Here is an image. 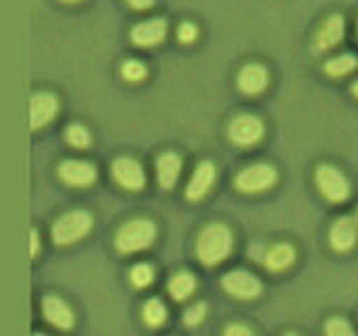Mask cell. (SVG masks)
<instances>
[{"instance_id":"d6986e66","label":"cell","mask_w":358,"mask_h":336,"mask_svg":"<svg viewBox=\"0 0 358 336\" xmlns=\"http://www.w3.org/2000/svg\"><path fill=\"white\" fill-rule=\"evenodd\" d=\"M195 276L188 274V272H182V274H175L171 278V285H168V291H171V296L175 300H184L188 298L190 294L195 291Z\"/></svg>"},{"instance_id":"277c9868","label":"cell","mask_w":358,"mask_h":336,"mask_svg":"<svg viewBox=\"0 0 358 336\" xmlns=\"http://www.w3.org/2000/svg\"><path fill=\"white\" fill-rule=\"evenodd\" d=\"M278 182V171L271 164H251L235 177V186L242 193H262Z\"/></svg>"},{"instance_id":"5b68a950","label":"cell","mask_w":358,"mask_h":336,"mask_svg":"<svg viewBox=\"0 0 358 336\" xmlns=\"http://www.w3.org/2000/svg\"><path fill=\"white\" fill-rule=\"evenodd\" d=\"M316 184L320 188V193L329 202H345L350 197V182H347V177L331 164L318 166Z\"/></svg>"},{"instance_id":"f1b7e54d","label":"cell","mask_w":358,"mask_h":336,"mask_svg":"<svg viewBox=\"0 0 358 336\" xmlns=\"http://www.w3.org/2000/svg\"><path fill=\"white\" fill-rule=\"evenodd\" d=\"M128 5L134 9H148L155 5V0H128Z\"/></svg>"},{"instance_id":"cb8c5ba5","label":"cell","mask_w":358,"mask_h":336,"mask_svg":"<svg viewBox=\"0 0 358 336\" xmlns=\"http://www.w3.org/2000/svg\"><path fill=\"white\" fill-rule=\"evenodd\" d=\"M65 134H67V141L76 146V148H85V146H90V141H92L90 132L81 126V123H72V126L65 130Z\"/></svg>"},{"instance_id":"836d02e7","label":"cell","mask_w":358,"mask_h":336,"mask_svg":"<svg viewBox=\"0 0 358 336\" xmlns=\"http://www.w3.org/2000/svg\"><path fill=\"white\" fill-rule=\"evenodd\" d=\"M356 29H358V25H356Z\"/></svg>"},{"instance_id":"e0dca14e","label":"cell","mask_w":358,"mask_h":336,"mask_svg":"<svg viewBox=\"0 0 358 336\" xmlns=\"http://www.w3.org/2000/svg\"><path fill=\"white\" fill-rule=\"evenodd\" d=\"M43 314L52 325H56V328H61V330H70L74 325V314L70 305L56 296H48L43 300Z\"/></svg>"},{"instance_id":"5bb4252c","label":"cell","mask_w":358,"mask_h":336,"mask_svg":"<svg viewBox=\"0 0 358 336\" xmlns=\"http://www.w3.org/2000/svg\"><path fill=\"white\" fill-rule=\"evenodd\" d=\"M358 238V222L354 218H338L329 231V242L336 251H350Z\"/></svg>"},{"instance_id":"83f0119b","label":"cell","mask_w":358,"mask_h":336,"mask_svg":"<svg viewBox=\"0 0 358 336\" xmlns=\"http://www.w3.org/2000/svg\"><path fill=\"white\" fill-rule=\"evenodd\" d=\"M224 334H229V336H249L251 334V330L246 328V325H240V323H233V325H229L227 330H224Z\"/></svg>"},{"instance_id":"603a6c76","label":"cell","mask_w":358,"mask_h":336,"mask_svg":"<svg viewBox=\"0 0 358 336\" xmlns=\"http://www.w3.org/2000/svg\"><path fill=\"white\" fill-rule=\"evenodd\" d=\"M152 278H155V272H152V267L150 265H134L130 269V280H132V285L134 287H148L152 283Z\"/></svg>"},{"instance_id":"ffe728a7","label":"cell","mask_w":358,"mask_h":336,"mask_svg":"<svg viewBox=\"0 0 358 336\" xmlns=\"http://www.w3.org/2000/svg\"><path fill=\"white\" fill-rule=\"evenodd\" d=\"M356 67H358V59L354 54L345 52V54L334 56V59H329L327 63H324V72H327L329 76H345V74L354 72Z\"/></svg>"},{"instance_id":"4fadbf2b","label":"cell","mask_w":358,"mask_h":336,"mask_svg":"<svg viewBox=\"0 0 358 336\" xmlns=\"http://www.w3.org/2000/svg\"><path fill=\"white\" fill-rule=\"evenodd\" d=\"M268 85V72L260 63H246L238 74V88L244 94H260Z\"/></svg>"},{"instance_id":"30bf717a","label":"cell","mask_w":358,"mask_h":336,"mask_svg":"<svg viewBox=\"0 0 358 336\" xmlns=\"http://www.w3.org/2000/svg\"><path fill=\"white\" fill-rule=\"evenodd\" d=\"M112 175H115L117 182L128 190H139L145 184L141 164L137 160H130V157H119V160H115V164H112Z\"/></svg>"},{"instance_id":"f546056e","label":"cell","mask_w":358,"mask_h":336,"mask_svg":"<svg viewBox=\"0 0 358 336\" xmlns=\"http://www.w3.org/2000/svg\"><path fill=\"white\" fill-rule=\"evenodd\" d=\"M31 255H36V251H38V235H36V231H31Z\"/></svg>"},{"instance_id":"4dcf8cb0","label":"cell","mask_w":358,"mask_h":336,"mask_svg":"<svg viewBox=\"0 0 358 336\" xmlns=\"http://www.w3.org/2000/svg\"><path fill=\"white\" fill-rule=\"evenodd\" d=\"M352 92H354V97H358V81H354V88H352Z\"/></svg>"},{"instance_id":"9a60e30c","label":"cell","mask_w":358,"mask_h":336,"mask_svg":"<svg viewBox=\"0 0 358 336\" xmlns=\"http://www.w3.org/2000/svg\"><path fill=\"white\" fill-rule=\"evenodd\" d=\"M345 36V20L343 16L334 14L329 16L327 20L322 22L320 29L316 31V38H313V45H316V50L324 52V50H331L336 48Z\"/></svg>"},{"instance_id":"3957f363","label":"cell","mask_w":358,"mask_h":336,"mask_svg":"<svg viewBox=\"0 0 358 336\" xmlns=\"http://www.w3.org/2000/svg\"><path fill=\"white\" fill-rule=\"evenodd\" d=\"M92 229V216L85 211H70L54 224L52 238L56 244H72L81 240L83 235Z\"/></svg>"},{"instance_id":"484cf974","label":"cell","mask_w":358,"mask_h":336,"mask_svg":"<svg viewBox=\"0 0 358 336\" xmlns=\"http://www.w3.org/2000/svg\"><path fill=\"white\" fill-rule=\"evenodd\" d=\"M204 316H206V305H204V302H195V305L188 307V312L184 314V323L186 325H197V323L204 321Z\"/></svg>"},{"instance_id":"7c38bea8","label":"cell","mask_w":358,"mask_h":336,"mask_svg":"<svg viewBox=\"0 0 358 336\" xmlns=\"http://www.w3.org/2000/svg\"><path fill=\"white\" fill-rule=\"evenodd\" d=\"M59 175L70 186H87L96 179V168L81 160H67L59 166Z\"/></svg>"},{"instance_id":"1f68e13d","label":"cell","mask_w":358,"mask_h":336,"mask_svg":"<svg viewBox=\"0 0 358 336\" xmlns=\"http://www.w3.org/2000/svg\"><path fill=\"white\" fill-rule=\"evenodd\" d=\"M65 3H78V0H65Z\"/></svg>"},{"instance_id":"4316f807","label":"cell","mask_w":358,"mask_h":336,"mask_svg":"<svg viewBox=\"0 0 358 336\" xmlns=\"http://www.w3.org/2000/svg\"><path fill=\"white\" fill-rule=\"evenodd\" d=\"M177 38L179 43H193L197 38V27L193 22H182V25L177 27Z\"/></svg>"},{"instance_id":"44dd1931","label":"cell","mask_w":358,"mask_h":336,"mask_svg":"<svg viewBox=\"0 0 358 336\" xmlns=\"http://www.w3.org/2000/svg\"><path fill=\"white\" fill-rule=\"evenodd\" d=\"M168 316V309L159 298H150L148 302L143 305V321L150 325V328H157L162 325Z\"/></svg>"},{"instance_id":"52a82bcc","label":"cell","mask_w":358,"mask_h":336,"mask_svg":"<svg viewBox=\"0 0 358 336\" xmlns=\"http://www.w3.org/2000/svg\"><path fill=\"white\" fill-rule=\"evenodd\" d=\"M251 255L257 258L268 272H285L296 262V249L287 242H278L273 246L264 249L262 244H257L251 249Z\"/></svg>"},{"instance_id":"8992f818","label":"cell","mask_w":358,"mask_h":336,"mask_svg":"<svg viewBox=\"0 0 358 336\" xmlns=\"http://www.w3.org/2000/svg\"><path fill=\"white\" fill-rule=\"evenodd\" d=\"M222 287L229 291L231 296L251 300L262 294V283L253 274L244 272V269H233V272L222 276Z\"/></svg>"},{"instance_id":"7a4b0ae2","label":"cell","mask_w":358,"mask_h":336,"mask_svg":"<svg viewBox=\"0 0 358 336\" xmlns=\"http://www.w3.org/2000/svg\"><path fill=\"white\" fill-rule=\"evenodd\" d=\"M155 235H157V229L150 220H130L119 229L115 244L123 253H134V251L148 249L155 242Z\"/></svg>"},{"instance_id":"ac0fdd59","label":"cell","mask_w":358,"mask_h":336,"mask_svg":"<svg viewBox=\"0 0 358 336\" xmlns=\"http://www.w3.org/2000/svg\"><path fill=\"white\" fill-rule=\"evenodd\" d=\"M182 173V157L177 153H164L159 160H157V179H159L162 188H173Z\"/></svg>"},{"instance_id":"7402d4cb","label":"cell","mask_w":358,"mask_h":336,"mask_svg":"<svg viewBox=\"0 0 358 336\" xmlns=\"http://www.w3.org/2000/svg\"><path fill=\"white\" fill-rule=\"evenodd\" d=\"M121 76L126 78V81H130V83H139V81H143L145 76H148V70H145V65L141 61L130 59V61H126L121 65Z\"/></svg>"},{"instance_id":"d4e9b609","label":"cell","mask_w":358,"mask_h":336,"mask_svg":"<svg viewBox=\"0 0 358 336\" xmlns=\"http://www.w3.org/2000/svg\"><path fill=\"white\" fill-rule=\"evenodd\" d=\"M324 332L331 334V336H352L354 334V328H352L350 321L334 316V318L327 321V325H324Z\"/></svg>"},{"instance_id":"9c48e42d","label":"cell","mask_w":358,"mask_h":336,"mask_svg":"<svg viewBox=\"0 0 358 336\" xmlns=\"http://www.w3.org/2000/svg\"><path fill=\"white\" fill-rule=\"evenodd\" d=\"M166 31H168V22L164 18H148L132 27L130 38L139 48H152V45H159L166 38Z\"/></svg>"},{"instance_id":"d6a6232c","label":"cell","mask_w":358,"mask_h":336,"mask_svg":"<svg viewBox=\"0 0 358 336\" xmlns=\"http://www.w3.org/2000/svg\"><path fill=\"white\" fill-rule=\"evenodd\" d=\"M356 222H358V211H356Z\"/></svg>"},{"instance_id":"6da1fadb","label":"cell","mask_w":358,"mask_h":336,"mask_svg":"<svg viewBox=\"0 0 358 336\" xmlns=\"http://www.w3.org/2000/svg\"><path fill=\"white\" fill-rule=\"evenodd\" d=\"M233 249V233L224 224H208L197 238V258L206 267L227 260Z\"/></svg>"},{"instance_id":"8fae6325","label":"cell","mask_w":358,"mask_h":336,"mask_svg":"<svg viewBox=\"0 0 358 336\" xmlns=\"http://www.w3.org/2000/svg\"><path fill=\"white\" fill-rule=\"evenodd\" d=\"M215 175H217L215 164H213V162H199L195 166V173H193V177H190L188 186H186V197L193 200V202L204 197L210 190V186L215 184Z\"/></svg>"},{"instance_id":"ba28073f","label":"cell","mask_w":358,"mask_h":336,"mask_svg":"<svg viewBox=\"0 0 358 336\" xmlns=\"http://www.w3.org/2000/svg\"><path fill=\"white\" fill-rule=\"evenodd\" d=\"M262 134H264V123L255 115H240L229 126V137L238 146H253L262 139Z\"/></svg>"},{"instance_id":"2e32d148","label":"cell","mask_w":358,"mask_h":336,"mask_svg":"<svg viewBox=\"0 0 358 336\" xmlns=\"http://www.w3.org/2000/svg\"><path fill=\"white\" fill-rule=\"evenodd\" d=\"M59 110V101H56L54 94L50 92H38L31 97V108H29V115H31V128H43L45 123H50Z\"/></svg>"}]
</instances>
